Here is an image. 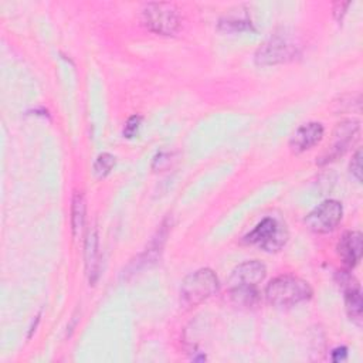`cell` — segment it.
Instances as JSON below:
<instances>
[{"mask_svg": "<svg viewBox=\"0 0 363 363\" xmlns=\"http://www.w3.org/2000/svg\"><path fill=\"white\" fill-rule=\"evenodd\" d=\"M347 356V349L345 346H340V347H336L332 350V360L333 362H342L345 360Z\"/></svg>", "mask_w": 363, "mask_h": 363, "instance_id": "18", "label": "cell"}, {"mask_svg": "<svg viewBox=\"0 0 363 363\" xmlns=\"http://www.w3.org/2000/svg\"><path fill=\"white\" fill-rule=\"evenodd\" d=\"M323 126L319 122H308L299 126L289 139V147L295 153H302L318 145L323 138Z\"/></svg>", "mask_w": 363, "mask_h": 363, "instance_id": "9", "label": "cell"}, {"mask_svg": "<svg viewBox=\"0 0 363 363\" xmlns=\"http://www.w3.org/2000/svg\"><path fill=\"white\" fill-rule=\"evenodd\" d=\"M342 216L343 207L337 200H325L306 214L303 223L311 231L326 234L339 225Z\"/></svg>", "mask_w": 363, "mask_h": 363, "instance_id": "5", "label": "cell"}, {"mask_svg": "<svg viewBox=\"0 0 363 363\" xmlns=\"http://www.w3.org/2000/svg\"><path fill=\"white\" fill-rule=\"evenodd\" d=\"M220 288L216 272L210 268H200L189 274L180 286V302L184 306H196L217 294Z\"/></svg>", "mask_w": 363, "mask_h": 363, "instance_id": "2", "label": "cell"}, {"mask_svg": "<svg viewBox=\"0 0 363 363\" xmlns=\"http://www.w3.org/2000/svg\"><path fill=\"white\" fill-rule=\"evenodd\" d=\"M115 166V156L111 153H101L94 162V173L98 179L106 177Z\"/></svg>", "mask_w": 363, "mask_h": 363, "instance_id": "15", "label": "cell"}, {"mask_svg": "<svg viewBox=\"0 0 363 363\" xmlns=\"http://www.w3.org/2000/svg\"><path fill=\"white\" fill-rule=\"evenodd\" d=\"M288 237V228L281 220L265 217L244 237V242L255 244L262 250L272 252L279 251L286 244Z\"/></svg>", "mask_w": 363, "mask_h": 363, "instance_id": "3", "label": "cell"}, {"mask_svg": "<svg viewBox=\"0 0 363 363\" xmlns=\"http://www.w3.org/2000/svg\"><path fill=\"white\" fill-rule=\"evenodd\" d=\"M337 254L342 262L347 268H353L359 264L363 251V240L359 231H347L337 242Z\"/></svg>", "mask_w": 363, "mask_h": 363, "instance_id": "10", "label": "cell"}, {"mask_svg": "<svg viewBox=\"0 0 363 363\" xmlns=\"http://www.w3.org/2000/svg\"><path fill=\"white\" fill-rule=\"evenodd\" d=\"M296 55V45L282 35L268 38L255 52L258 65H275L292 60Z\"/></svg>", "mask_w": 363, "mask_h": 363, "instance_id": "6", "label": "cell"}, {"mask_svg": "<svg viewBox=\"0 0 363 363\" xmlns=\"http://www.w3.org/2000/svg\"><path fill=\"white\" fill-rule=\"evenodd\" d=\"M349 169H350V173L356 177V180L362 182V150H357L354 153L349 164Z\"/></svg>", "mask_w": 363, "mask_h": 363, "instance_id": "17", "label": "cell"}, {"mask_svg": "<svg viewBox=\"0 0 363 363\" xmlns=\"http://www.w3.org/2000/svg\"><path fill=\"white\" fill-rule=\"evenodd\" d=\"M313 291L311 285L294 275L274 278L265 288V298L274 306H294L311 299Z\"/></svg>", "mask_w": 363, "mask_h": 363, "instance_id": "1", "label": "cell"}, {"mask_svg": "<svg viewBox=\"0 0 363 363\" xmlns=\"http://www.w3.org/2000/svg\"><path fill=\"white\" fill-rule=\"evenodd\" d=\"M357 132H359V122L354 119L343 121L342 123H339L333 132V143L329 147V150L320 157L323 159L320 160V163H328L330 160H335L337 156L343 155L347 146L350 145V142H353Z\"/></svg>", "mask_w": 363, "mask_h": 363, "instance_id": "8", "label": "cell"}, {"mask_svg": "<svg viewBox=\"0 0 363 363\" xmlns=\"http://www.w3.org/2000/svg\"><path fill=\"white\" fill-rule=\"evenodd\" d=\"M140 122H142V116L139 115H133L130 116L126 123H125V128H123V136L130 139L133 136H136L139 128H140Z\"/></svg>", "mask_w": 363, "mask_h": 363, "instance_id": "16", "label": "cell"}, {"mask_svg": "<svg viewBox=\"0 0 363 363\" xmlns=\"http://www.w3.org/2000/svg\"><path fill=\"white\" fill-rule=\"evenodd\" d=\"M342 286L345 288V305L347 315L353 322L360 325L362 313H363V299L359 284L350 275H345L340 279Z\"/></svg>", "mask_w": 363, "mask_h": 363, "instance_id": "11", "label": "cell"}, {"mask_svg": "<svg viewBox=\"0 0 363 363\" xmlns=\"http://www.w3.org/2000/svg\"><path fill=\"white\" fill-rule=\"evenodd\" d=\"M267 268L257 259L245 261L235 267L228 278V289L233 288H257L265 278Z\"/></svg>", "mask_w": 363, "mask_h": 363, "instance_id": "7", "label": "cell"}, {"mask_svg": "<svg viewBox=\"0 0 363 363\" xmlns=\"http://www.w3.org/2000/svg\"><path fill=\"white\" fill-rule=\"evenodd\" d=\"M85 271L89 284L94 285L98 281L101 271V251L96 228L89 230L85 238Z\"/></svg>", "mask_w": 363, "mask_h": 363, "instance_id": "12", "label": "cell"}, {"mask_svg": "<svg viewBox=\"0 0 363 363\" xmlns=\"http://www.w3.org/2000/svg\"><path fill=\"white\" fill-rule=\"evenodd\" d=\"M230 298L242 306H252L258 301V291L257 288H233L228 289Z\"/></svg>", "mask_w": 363, "mask_h": 363, "instance_id": "14", "label": "cell"}, {"mask_svg": "<svg viewBox=\"0 0 363 363\" xmlns=\"http://www.w3.org/2000/svg\"><path fill=\"white\" fill-rule=\"evenodd\" d=\"M142 21L153 33L172 35L180 27V14L174 4L150 3L142 11Z\"/></svg>", "mask_w": 363, "mask_h": 363, "instance_id": "4", "label": "cell"}, {"mask_svg": "<svg viewBox=\"0 0 363 363\" xmlns=\"http://www.w3.org/2000/svg\"><path fill=\"white\" fill-rule=\"evenodd\" d=\"M85 214H86V206H85L84 194L81 191H75L71 201V230L74 237H78L84 230Z\"/></svg>", "mask_w": 363, "mask_h": 363, "instance_id": "13", "label": "cell"}]
</instances>
